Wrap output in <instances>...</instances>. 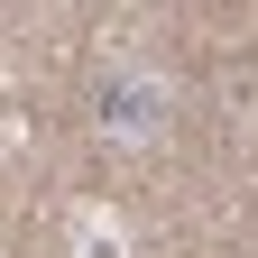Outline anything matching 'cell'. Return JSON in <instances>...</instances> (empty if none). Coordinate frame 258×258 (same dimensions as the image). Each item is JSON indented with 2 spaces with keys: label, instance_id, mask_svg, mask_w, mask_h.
<instances>
[{
  "label": "cell",
  "instance_id": "6da1fadb",
  "mask_svg": "<svg viewBox=\"0 0 258 258\" xmlns=\"http://www.w3.org/2000/svg\"><path fill=\"white\" fill-rule=\"evenodd\" d=\"M92 129H102L111 148H157L175 129V83L157 74V64H111V83H102V102H92Z\"/></svg>",
  "mask_w": 258,
  "mask_h": 258
},
{
  "label": "cell",
  "instance_id": "7a4b0ae2",
  "mask_svg": "<svg viewBox=\"0 0 258 258\" xmlns=\"http://www.w3.org/2000/svg\"><path fill=\"white\" fill-rule=\"evenodd\" d=\"M64 258H129V221L111 203H74V231H64Z\"/></svg>",
  "mask_w": 258,
  "mask_h": 258
}]
</instances>
